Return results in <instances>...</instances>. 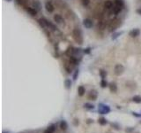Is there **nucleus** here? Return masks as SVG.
Instances as JSON below:
<instances>
[{
    "label": "nucleus",
    "mask_w": 141,
    "mask_h": 133,
    "mask_svg": "<svg viewBox=\"0 0 141 133\" xmlns=\"http://www.w3.org/2000/svg\"><path fill=\"white\" fill-rule=\"evenodd\" d=\"M60 129L62 130V131H66L67 130V128H68V124H67V123H66V121H64V120H63V121L60 122Z\"/></svg>",
    "instance_id": "nucleus-17"
},
{
    "label": "nucleus",
    "mask_w": 141,
    "mask_h": 133,
    "mask_svg": "<svg viewBox=\"0 0 141 133\" xmlns=\"http://www.w3.org/2000/svg\"><path fill=\"white\" fill-rule=\"evenodd\" d=\"M133 131H134V128H132V127H128V128L125 129V131H126L127 133H131Z\"/></svg>",
    "instance_id": "nucleus-33"
},
{
    "label": "nucleus",
    "mask_w": 141,
    "mask_h": 133,
    "mask_svg": "<svg viewBox=\"0 0 141 133\" xmlns=\"http://www.w3.org/2000/svg\"><path fill=\"white\" fill-rule=\"evenodd\" d=\"M98 123L102 126H105L106 124H108V120L104 117H101L98 119Z\"/></svg>",
    "instance_id": "nucleus-18"
},
{
    "label": "nucleus",
    "mask_w": 141,
    "mask_h": 133,
    "mask_svg": "<svg viewBox=\"0 0 141 133\" xmlns=\"http://www.w3.org/2000/svg\"><path fill=\"white\" fill-rule=\"evenodd\" d=\"M73 124H74V126L79 125V121H78V119H77V118L73 119Z\"/></svg>",
    "instance_id": "nucleus-32"
},
{
    "label": "nucleus",
    "mask_w": 141,
    "mask_h": 133,
    "mask_svg": "<svg viewBox=\"0 0 141 133\" xmlns=\"http://www.w3.org/2000/svg\"><path fill=\"white\" fill-rule=\"evenodd\" d=\"M44 133H52V132L49 131V129H47V130H45V131H44Z\"/></svg>",
    "instance_id": "nucleus-38"
},
{
    "label": "nucleus",
    "mask_w": 141,
    "mask_h": 133,
    "mask_svg": "<svg viewBox=\"0 0 141 133\" xmlns=\"http://www.w3.org/2000/svg\"><path fill=\"white\" fill-rule=\"evenodd\" d=\"M83 26H84L86 28L89 29V28H92V27L94 26V22H93V20H91V19H89V18H86V19H84V20H83Z\"/></svg>",
    "instance_id": "nucleus-5"
},
{
    "label": "nucleus",
    "mask_w": 141,
    "mask_h": 133,
    "mask_svg": "<svg viewBox=\"0 0 141 133\" xmlns=\"http://www.w3.org/2000/svg\"><path fill=\"white\" fill-rule=\"evenodd\" d=\"M136 12L138 13V14L141 15V8H139V9H137V10H136Z\"/></svg>",
    "instance_id": "nucleus-37"
},
{
    "label": "nucleus",
    "mask_w": 141,
    "mask_h": 133,
    "mask_svg": "<svg viewBox=\"0 0 141 133\" xmlns=\"http://www.w3.org/2000/svg\"><path fill=\"white\" fill-rule=\"evenodd\" d=\"M83 52L81 48H73V54L72 55H79L80 52Z\"/></svg>",
    "instance_id": "nucleus-25"
},
{
    "label": "nucleus",
    "mask_w": 141,
    "mask_h": 133,
    "mask_svg": "<svg viewBox=\"0 0 141 133\" xmlns=\"http://www.w3.org/2000/svg\"><path fill=\"white\" fill-rule=\"evenodd\" d=\"M45 9L49 13H52V12L55 11V7H54V5L52 4L51 1H47L45 3Z\"/></svg>",
    "instance_id": "nucleus-6"
},
{
    "label": "nucleus",
    "mask_w": 141,
    "mask_h": 133,
    "mask_svg": "<svg viewBox=\"0 0 141 133\" xmlns=\"http://www.w3.org/2000/svg\"><path fill=\"white\" fill-rule=\"evenodd\" d=\"M81 4H82L83 6L86 7L90 5V0H81Z\"/></svg>",
    "instance_id": "nucleus-30"
},
{
    "label": "nucleus",
    "mask_w": 141,
    "mask_h": 133,
    "mask_svg": "<svg viewBox=\"0 0 141 133\" xmlns=\"http://www.w3.org/2000/svg\"><path fill=\"white\" fill-rule=\"evenodd\" d=\"M33 7L37 11V12H40L41 10V4L40 3V1L38 0H35L33 2Z\"/></svg>",
    "instance_id": "nucleus-13"
},
{
    "label": "nucleus",
    "mask_w": 141,
    "mask_h": 133,
    "mask_svg": "<svg viewBox=\"0 0 141 133\" xmlns=\"http://www.w3.org/2000/svg\"><path fill=\"white\" fill-rule=\"evenodd\" d=\"M132 101L135 103H141V97L140 96H134L132 98Z\"/></svg>",
    "instance_id": "nucleus-28"
},
{
    "label": "nucleus",
    "mask_w": 141,
    "mask_h": 133,
    "mask_svg": "<svg viewBox=\"0 0 141 133\" xmlns=\"http://www.w3.org/2000/svg\"><path fill=\"white\" fill-rule=\"evenodd\" d=\"M85 92H86V89L84 86H79L78 88V93L80 97L84 96V95H85Z\"/></svg>",
    "instance_id": "nucleus-19"
},
{
    "label": "nucleus",
    "mask_w": 141,
    "mask_h": 133,
    "mask_svg": "<svg viewBox=\"0 0 141 133\" xmlns=\"http://www.w3.org/2000/svg\"><path fill=\"white\" fill-rule=\"evenodd\" d=\"M83 53L84 54H90L91 52V48L90 47H87V48H85V49H83Z\"/></svg>",
    "instance_id": "nucleus-31"
},
{
    "label": "nucleus",
    "mask_w": 141,
    "mask_h": 133,
    "mask_svg": "<svg viewBox=\"0 0 141 133\" xmlns=\"http://www.w3.org/2000/svg\"><path fill=\"white\" fill-rule=\"evenodd\" d=\"M124 66L122 64H117L114 67V73L116 76H121L124 74Z\"/></svg>",
    "instance_id": "nucleus-3"
},
{
    "label": "nucleus",
    "mask_w": 141,
    "mask_h": 133,
    "mask_svg": "<svg viewBox=\"0 0 141 133\" xmlns=\"http://www.w3.org/2000/svg\"><path fill=\"white\" fill-rule=\"evenodd\" d=\"M42 20H43V21L45 22V24H46L47 28H48L49 29L53 30V31H56V30L57 29V28H56V26H55V25L53 24V23H51V22L49 21V20H47L46 18L42 17Z\"/></svg>",
    "instance_id": "nucleus-7"
},
{
    "label": "nucleus",
    "mask_w": 141,
    "mask_h": 133,
    "mask_svg": "<svg viewBox=\"0 0 141 133\" xmlns=\"http://www.w3.org/2000/svg\"><path fill=\"white\" fill-rule=\"evenodd\" d=\"M78 75H79V69H76L75 72H74V74H73V76H72V78H73L74 81L77 80V78H78Z\"/></svg>",
    "instance_id": "nucleus-29"
},
{
    "label": "nucleus",
    "mask_w": 141,
    "mask_h": 133,
    "mask_svg": "<svg viewBox=\"0 0 141 133\" xmlns=\"http://www.w3.org/2000/svg\"><path fill=\"white\" fill-rule=\"evenodd\" d=\"M86 123H87V124H92V123H94V120L89 118V119H87V120L86 121Z\"/></svg>",
    "instance_id": "nucleus-35"
},
{
    "label": "nucleus",
    "mask_w": 141,
    "mask_h": 133,
    "mask_svg": "<svg viewBox=\"0 0 141 133\" xmlns=\"http://www.w3.org/2000/svg\"><path fill=\"white\" fill-rule=\"evenodd\" d=\"M110 112V107L107 105L104 104H99V107H98V113L101 114H107Z\"/></svg>",
    "instance_id": "nucleus-2"
},
{
    "label": "nucleus",
    "mask_w": 141,
    "mask_h": 133,
    "mask_svg": "<svg viewBox=\"0 0 141 133\" xmlns=\"http://www.w3.org/2000/svg\"><path fill=\"white\" fill-rule=\"evenodd\" d=\"M48 129H49V131H50L52 133H53L54 131H55V130H56V128H55V125H53V124H52V125L49 126V128H48Z\"/></svg>",
    "instance_id": "nucleus-34"
},
{
    "label": "nucleus",
    "mask_w": 141,
    "mask_h": 133,
    "mask_svg": "<svg viewBox=\"0 0 141 133\" xmlns=\"http://www.w3.org/2000/svg\"><path fill=\"white\" fill-rule=\"evenodd\" d=\"M53 20H54V21L56 22V24H63V23H64V20H63V16L60 15V14H55L54 15Z\"/></svg>",
    "instance_id": "nucleus-8"
},
{
    "label": "nucleus",
    "mask_w": 141,
    "mask_h": 133,
    "mask_svg": "<svg viewBox=\"0 0 141 133\" xmlns=\"http://www.w3.org/2000/svg\"><path fill=\"white\" fill-rule=\"evenodd\" d=\"M100 76L102 77V79H105L107 76V72L105 71L104 69H101L100 70Z\"/></svg>",
    "instance_id": "nucleus-27"
},
{
    "label": "nucleus",
    "mask_w": 141,
    "mask_h": 133,
    "mask_svg": "<svg viewBox=\"0 0 141 133\" xmlns=\"http://www.w3.org/2000/svg\"><path fill=\"white\" fill-rule=\"evenodd\" d=\"M87 98L90 100H96L98 98V91L96 90H91L87 94Z\"/></svg>",
    "instance_id": "nucleus-4"
},
{
    "label": "nucleus",
    "mask_w": 141,
    "mask_h": 133,
    "mask_svg": "<svg viewBox=\"0 0 141 133\" xmlns=\"http://www.w3.org/2000/svg\"><path fill=\"white\" fill-rule=\"evenodd\" d=\"M140 35V30L139 28H134V29H131L129 32V36L131 37H137Z\"/></svg>",
    "instance_id": "nucleus-12"
},
{
    "label": "nucleus",
    "mask_w": 141,
    "mask_h": 133,
    "mask_svg": "<svg viewBox=\"0 0 141 133\" xmlns=\"http://www.w3.org/2000/svg\"><path fill=\"white\" fill-rule=\"evenodd\" d=\"M71 81H70V79H66L65 81H64V86L67 90H70L71 88Z\"/></svg>",
    "instance_id": "nucleus-21"
},
{
    "label": "nucleus",
    "mask_w": 141,
    "mask_h": 133,
    "mask_svg": "<svg viewBox=\"0 0 141 133\" xmlns=\"http://www.w3.org/2000/svg\"><path fill=\"white\" fill-rule=\"evenodd\" d=\"M25 9H26V11H27V12L28 13V14L30 15V16H33V17H34V16H36L37 15V11L34 9V7H30V6H26L25 7Z\"/></svg>",
    "instance_id": "nucleus-10"
},
{
    "label": "nucleus",
    "mask_w": 141,
    "mask_h": 133,
    "mask_svg": "<svg viewBox=\"0 0 141 133\" xmlns=\"http://www.w3.org/2000/svg\"><path fill=\"white\" fill-rule=\"evenodd\" d=\"M100 85L102 88H106V87L109 86V84H108V82L105 79H102V81L100 83Z\"/></svg>",
    "instance_id": "nucleus-24"
},
{
    "label": "nucleus",
    "mask_w": 141,
    "mask_h": 133,
    "mask_svg": "<svg viewBox=\"0 0 141 133\" xmlns=\"http://www.w3.org/2000/svg\"><path fill=\"white\" fill-rule=\"evenodd\" d=\"M125 85H126V88L129 89L130 91H134L137 89V84L134 81H128L125 84Z\"/></svg>",
    "instance_id": "nucleus-9"
},
{
    "label": "nucleus",
    "mask_w": 141,
    "mask_h": 133,
    "mask_svg": "<svg viewBox=\"0 0 141 133\" xmlns=\"http://www.w3.org/2000/svg\"><path fill=\"white\" fill-rule=\"evenodd\" d=\"M115 5H117V6H120V7L123 8L124 6V0H115Z\"/></svg>",
    "instance_id": "nucleus-22"
},
{
    "label": "nucleus",
    "mask_w": 141,
    "mask_h": 133,
    "mask_svg": "<svg viewBox=\"0 0 141 133\" xmlns=\"http://www.w3.org/2000/svg\"><path fill=\"white\" fill-rule=\"evenodd\" d=\"M104 7L108 10H110L112 8L114 7V5H113V2L111 0H106L104 3Z\"/></svg>",
    "instance_id": "nucleus-15"
},
{
    "label": "nucleus",
    "mask_w": 141,
    "mask_h": 133,
    "mask_svg": "<svg viewBox=\"0 0 141 133\" xmlns=\"http://www.w3.org/2000/svg\"><path fill=\"white\" fill-rule=\"evenodd\" d=\"M5 1H7V2H9V3H10V2H12V0H5Z\"/></svg>",
    "instance_id": "nucleus-39"
},
{
    "label": "nucleus",
    "mask_w": 141,
    "mask_h": 133,
    "mask_svg": "<svg viewBox=\"0 0 141 133\" xmlns=\"http://www.w3.org/2000/svg\"><path fill=\"white\" fill-rule=\"evenodd\" d=\"M124 34V32L123 31H120V32H117V33H114V34L112 35V37H111V40L112 41H114V40H116V39H117L118 37L121 36V35H123Z\"/></svg>",
    "instance_id": "nucleus-20"
},
{
    "label": "nucleus",
    "mask_w": 141,
    "mask_h": 133,
    "mask_svg": "<svg viewBox=\"0 0 141 133\" xmlns=\"http://www.w3.org/2000/svg\"><path fill=\"white\" fill-rule=\"evenodd\" d=\"M122 9H123L122 7L117 6V5H115L114 7L112 8V11H113V13H114V14H119L120 12H122Z\"/></svg>",
    "instance_id": "nucleus-16"
},
{
    "label": "nucleus",
    "mask_w": 141,
    "mask_h": 133,
    "mask_svg": "<svg viewBox=\"0 0 141 133\" xmlns=\"http://www.w3.org/2000/svg\"><path fill=\"white\" fill-rule=\"evenodd\" d=\"M110 126H111L113 129L117 130V131H119L120 129H121V128H120V125L117 123H110Z\"/></svg>",
    "instance_id": "nucleus-26"
},
{
    "label": "nucleus",
    "mask_w": 141,
    "mask_h": 133,
    "mask_svg": "<svg viewBox=\"0 0 141 133\" xmlns=\"http://www.w3.org/2000/svg\"><path fill=\"white\" fill-rule=\"evenodd\" d=\"M70 61H65L64 62V64H63V67L65 69V71L68 73V74H70L71 72H72V66H70Z\"/></svg>",
    "instance_id": "nucleus-11"
},
{
    "label": "nucleus",
    "mask_w": 141,
    "mask_h": 133,
    "mask_svg": "<svg viewBox=\"0 0 141 133\" xmlns=\"http://www.w3.org/2000/svg\"><path fill=\"white\" fill-rule=\"evenodd\" d=\"M72 37L76 43L78 44H82L84 42V38H83L82 31L79 28H74L72 30Z\"/></svg>",
    "instance_id": "nucleus-1"
},
{
    "label": "nucleus",
    "mask_w": 141,
    "mask_h": 133,
    "mask_svg": "<svg viewBox=\"0 0 141 133\" xmlns=\"http://www.w3.org/2000/svg\"><path fill=\"white\" fill-rule=\"evenodd\" d=\"M132 114H133L134 116H136V117H141V114H139L136 113V112H132Z\"/></svg>",
    "instance_id": "nucleus-36"
},
{
    "label": "nucleus",
    "mask_w": 141,
    "mask_h": 133,
    "mask_svg": "<svg viewBox=\"0 0 141 133\" xmlns=\"http://www.w3.org/2000/svg\"><path fill=\"white\" fill-rule=\"evenodd\" d=\"M109 88H110V91L113 93H116L117 91V85L116 83H110L109 84Z\"/></svg>",
    "instance_id": "nucleus-14"
},
{
    "label": "nucleus",
    "mask_w": 141,
    "mask_h": 133,
    "mask_svg": "<svg viewBox=\"0 0 141 133\" xmlns=\"http://www.w3.org/2000/svg\"><path fill=\"white\" fill-rule=\"evenodd\" d=\"M84 107L86 109H88V110H92V109L94 108V106L93 105V104L91 103H85L84 104Z\"/></svg>",
    "instance_id": "nucleus-23"
}]
</instances>
